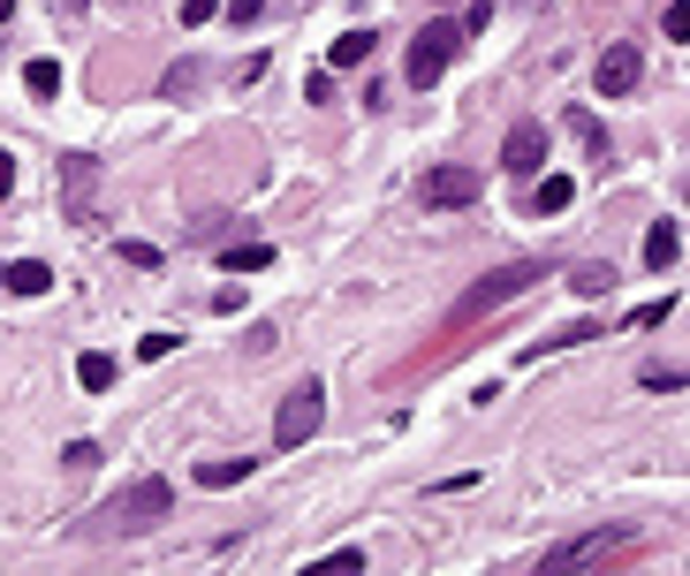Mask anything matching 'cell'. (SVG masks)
Here are the masks:
<instances>
[{
	"mask_svg": "<svg viewBox=\"0 0 690 576\" xmlns=\"http://www.w3.org/2000/svg\"><path fill=\"white\" fill-rule=\"evenodd\" d=\"M319 417H327V387H319V379H297V387L281 395V417H273V448H303V440L319 433Z\"/></svg>",
	"mask_w": 690,
	"mask_h": 576,
	"instance_id": "obj_1",
	"label": "cell"
},
{
	"mask_svg": "<svg viewBox=\"0 0 690 576\" xmlns=\"http://www.w3.org/2000/svg\"><path fill=\"white\" fill-rule=\"evenodd\" d=\"M168 508H174L168 478H137L130 494H122V500H114V508H107V524H114V532H152V524H160Z\"/></svg>",
	"mask_w": 690,
	"mask_h": 576,
	"instance_id": "obj_2",
	"label": "cell"
},
{
	"mask_svg": "<svg viewBox=\"0 0 690 576\" xmlns=\"http://www.w3.org/2000/svg\"><path fill=\"white\" fill-rule=\"evenodd\" d=\"M456 46H463V23H426L418 46H410V83H440V69L456 61Z\"/></svg>",
	"mask_w": 690,
	"mask_h": 576,
	"instance_id": "obj_3",
	"label": "cell"
},
{
	"mask_svg": "<svg viewBox=\"0 0 690 576\" xmlns=\"http://www.w3.org/2000/svg\"><path fill=\"white\" fill-rule=\"evenodd\" d=\"M614 554H630V532L569 538V546H554V554H547V569H600V562H614Z\"/></svg>",
	"mask_w": 690,
	"mask_h": 576,
	"instance_id": "obj_4",
	"label": "cell"
},
{
	"mask_svg": "<svg viewBox=\"0 0 690 576\" xmlns=\"http://www.w3.org/2000/svg\"><path fill=\"white\" fill-rule=\"evenodd\" d=\"M539 281L531 266H509V274H486V281L463 296V319H478V311H493V304H509V296H523V288Z\"/></svg>",
	"mask_w": 690,
	"mask_h": 576,
	"instance_id": "obj_5",
	"label": "cell"
},
{
	"mask_svg": "<svg viewBox=\"0 0 690 576\" xmlns=\"http://www.w3.org/2000/svg\"><path fill=\"white\" fill-rule=\"evenodd\" d=\"M501 167H509V175H539V167H547V129L517 122V129H509V145H501Z\"/></svg>",
	"mask_w": 690,
	"mask_h": 576,
	"instance_id": "obj_6",
	"label": "cell"
},
{
	"mask_svg": "<svg viewBox=\"0 0 690 576\" xmlns=\"http://www.w3.org/2000/svg\"><path fill=\"white\" fill-rule=\"evenodd\" d=\"M478 198V167H432L426 175V206H471Z\"/></svg>",
	"mask_w": 690,
	"mask_h": 576,
	"instance_id": "obj_7",
	"label": "cell"
},
{
	"mask_svg": "<svg viewBox=\"0 0 690 576\" xmlns=\"http://www.w3.org/2000/svg\"><path fill=\"white\" fill-rule=\"evenodd\" d=\"M638 69H646V61H638V46H607L600 53V99H622V91H630V83H638Z\"/></svg>",
	"mask_w": 690,
	"mask_h": 576,
	"instance_id": "obj_8",
	"label": "cell"
},
{
	"mask_svg": "<svg viewBox=\"0 0 690 576\" xmlns=\"http://www.w3.org/2000/svg\"><path fill=\"white\" fill-rule=\"evenodd\" d=\"M61 175H69V212H77V220H91V190H99V167H91L84 152H69V160H61Z\"/></svg>",
	"mask_w": 690,
	"mask_h": 576,
	"instance_id": "obj_9",
	"label": "cell"
},
{
	"mask_svg": "<svg viewBox=\"0 0 690 576\" xmlns=\"http://www.w3.org/2000/svg\"><path fill=\"white\" fill-rule=\"evenodd\" d=\"M676 258H683V236H676V220H660V228L646 236V266H652V274H668Z\"/></svg>",
	"mask_w": 690,
	"mask_h": 576,
	"instance_id": "obj_10",
	"label": "cell"
},
{
	"mask_svg": "<svg viewBox=\"0 0 690 576\" xmlns=\"http://www.w3.org/2000/svg\"><path fill=\"white\" fill-rule=\"evenodd\" d=\"M77 387H84V395H107V387H114V357H107V349H84V357H77Z\"/></svg>",
	"mask_w": 690,
	"mask_h": 576,
	"instance_id": "obj_11",
	"label": "cell"
},
{
	"mask_svg": "<svg viewBox=\"0 0 690 576\" xmlns=\"http://www.w3.org/2000/svg\"><path fill=\"white\" fill-rule=\"evenodd\" d=\"M0 281L16 288V296H46V288H53V274H46L39 258H16V266H8V274H0Z\"/></svg>",
	"mask_w": 690,
	"mask_h": 576,
	"instance_id": "obj_12",
	"label": "cell"
},
{
	"mask_svg": "<svg viewBox=\"0 0 690 576\" xmlns=\"http://www.w3.org/2000/svg\"><path fill=\"white\" fill-rule=\"evenodd\" d=\"M327 61H334V69H364V61H372V31H342Z\"/></svg>",
	"mask_w": 690,
	"mask_h": 576,
	"instance_id": "obj_13",
	"label": "cell"
},
{
	"mask_svg": "<svg viewBox=\"0 0 690 576\" xmlns=\"http://www.w3.org/2000/svg\"><path fill=\"white\" fill-rule=\"evenodd\" d=\"M243 478H251V455H228V463H206V470H198V486H243Z\"/></svg>",
	"mask_w": 690,
	"mask_h": 576,
	"instance_id": "obj_14",
	"label": "cell"
},
{
	"mask_svg": "<svg viewBox=\"0 0 690 576\" xmlns=\"http://www.w3.org/2000/svg\"><path fill=\"white\" fill-rule=\"evenodd\" d=\"M220 266H228V274H259V266H273V250H266V244H243V250H228Z\"/></svg>",
	"mask_w": 690,
	"mask_h": 576,
	"instance_id": "obj_15",
	"label": "cell"
},
{
	"mask_svg": "<svg viewBox=\"0 0 690 576\" xmlns=\"http://www.w3.org/2000/svg\"><path fill=\"white\" fill-rule=\"evenodd\" d=\"M569 198H577V182H569V175H547V182H539V212H561Z\"/></svg>",
	"mask_w": 690,
	"mask_h": 576,
	"instance_id": "obj_16",
	"label": "cell"
},
{
	"mask_svg": "<svg viewBox=\"0 0 690 576\" xmlns=\"http://www.w3.org/2000/svg\"><path fill=\"white\" fill-rule=\"evenodd\" d=\"M23 83H31L39 99H53V91H61V61H31V69H23Z\"/></svg>",
	"mask_w": 690,
	"mask_h": 576,
	"instance_id": "obj_17",
	"label": "cell"
},
{
	"mask_svg": "<svg viewBox=\"0 0 690 576\" xmlns=\"http://www.w3.org/2000/svg\"><path fill=\"white\" fill-rule=\"evenodd\" d=\"M668 39H676V46L690 39V0H668Z\"/></svg>",
	"mask_w": 690,
	"mask_h": 576,
	"instance_id": "obj_18",
	"label": "cell"
},
{
	"mask_svg": "<svg viewBox=\"0 0 690 576\" xmlns=\"http://www.w3.org/2000/svg\"><path fill=\"white\" fill-rule=\"evenodd\" d=\"M220 0H182V23H190V31H198V23H206V16H213Z\"/></svg>",
	"mask_w": 690,
	"mask_h": 576,
	"instance_id": "obj_19",
	"label": "cell"
},
{
	"mask_svg": "<svg viewBox=\"0 0 690 576\" xmlns=\"http://www.w3.org/2000/svg\"><path fill=\"white\" fill-rule=\"evenodd\" d=\"M8 190H16V160L0 152V198H8Z\"/></svg>",
	"mask_w": 690,
	"mask_h": 576,
	"instance_id": "obj_20",
	"label": "cell"
}]
</instances>
